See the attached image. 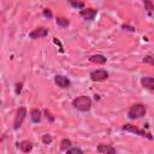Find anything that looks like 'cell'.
Masks as SVG:
<instances>
[{
	"label": "cell",
	"mask_w": 154,
	"mask_h": 154,
	"mask_svg": "<svg viewBox=\"0 0 154 154\" xmlns=\"http://www.w3.org/2000/svg\"><path fill=\"white\" fill-rule=\"evenodd\" d=\"M146 112H147V108H146V106L143 103H135L129 108L128 117L130 119H138V118L144 117Z\"/></svg>",
	"instance_id": "obj_2"
},
{
	"label": "cell",
	"mask_w": 154,
	"mask_h": 154,
	"mask_svg": "<svg viewBox=\"0 0 154 154\" xmlns=\"http://www.w3.org/2000/svg\"><path fill=\"white\" fill-rule=\"evenodd\" d=\"M143 4H144V7H146V10H147V12H148V16H150V14H152V12H153V8H154L153 2H152V1H149V0H144V1H143Z\"/></svg>",
	"instance_id": "obj_17"
},
{
	"label": "cell",
	"mask_w": 154,
	"mask_h": 154,
	"mask_svg": "<svg viewBox=\"0 0 154 154\" xmlns=\"http://www.w3.org/2000/svg\"><path fill=\"white\" fill-rule=\"evenodd\" d=\"M55 23H57V25L60 26V28H67L69 24H70L69 19H66V18H64V17H58V18L55 19Z\"/></svg>",
	"instance_id": "obj_14"
},
{
	"label": "cell",
	"mask_w": 154,
	"mask_h": 154,
	"mask_svg": "<svg viewBox=\"0 0 154 154\" xmlns=\"http://www.w3.org/2000/svg\"><path fill=\"white\" fill-rule=\"evenodd\" d=\"M42 13H43V16H45L46 18H48V19H51V18L53 17V13H52V11H51L49 8H43Z\"/></svg>",
	"instance_id": "obj_21"
},
{
	"label": "cell",
	"mask_w": 154,
	"mask_h": 154,
	"mask_svg": "<svg viewBox=\"0 0 154 154\" xmlns=\"http://www.w3.org/2000/svg\"><path fill=\"white\" fill-rule=\"evenodd\" d=\"M122 29L128 30V31H131V32H135V31H136L135 26H131V25H128V24H123V25H122Z\"/></svg>",
	"instance_id": "obj_23"
},
{
	"label": "cell",
	"mask_w": 154,
	"mask_h": 154,
	"mask_svg": "<svg viewBox=\"0 0 154 154\" xmlns=\"http://www.w3.org/2000/svg\"><path fill=\"white\" fill-rule=\"evenodd\" d=\"M25 117H26V108L25 107H19L17 109V112H16L14 120H13V129L14 130H18L22 126Z\"/></svg>",
	"instance_id": "obj_4"
},
{
	"label": "cell",
	"mask_w": 154,
	"mask_h": 154,
	"mask_svg": "<svg viewBox=\"0 0 154 154\" xmlns=\"http://www.w3.org/2000/svg\"><path fill=\"white\" fill-rule=\"evenodd\" d=\"M17 147L22 153H29V152L32 150V143L30 141H28V140H23V141L18 142Z\"/></svg>",
	"instance_id": "obj_10"
},
{
	"label": "cell",
	"mask_w": 154,
	"mask_h": 154,
	"mask_svg": "<svg viewBox=\"0 0 154 154\" xmlns=\"http://www.w3.org/2000/svg\"><path fill=\"white\" fill-rule=\"evenodd\" d=\"M69 4H70V6H72L73 8H78V10H83L84 8V2H82V1H69Z\"/></svg>",
	"instance_id": "obj_18"
},
{
	"label": "cell",
	"mask_w": 154,
	"mask_h": 154,
	"mask_svg": "<svg viewBox=\"0 0 154 154\" xmlns=\"http://www.w3.org/2000/svg\"><path fill=\"white\" fill-rule=\"evenodd\" d=\"M30 118H31V122H32V123H40V120H41V111H40L38 108L31 109V112H30Z\"/></svg>",
	"instance_id": "obj_13"
},
{
	"label": "cell",
	"mask_w": 154,
	"mask_h": 154,
	"mask_svg": "<svg viewBox=\"0 0 154 154\" xmlns=\"http://www.w3.org/2000/svg\"><path fill=\"white\" fill-rule=\"evenodd\" d=\"M79 14H81V17L84 19V20H93L95 17H96V14H97V10H95V8H91V7H88V8H83V10H81L79 11Z\"/></svg>",
	"instance_id": "obj_8"
},
{
	"label": "cell",
	"mask_w": 154,
	"mask_h": 154,
	"mask_svg": "<svg viewBox=\"0 0 154 154\" xmlns=\"http://www.w3.org/2000/svg\"><path fill=\"white\" fill-rule=\"evenodd\" d=\"M43 112H45V114H46V118L49 119V122H54V117L51 114V112H49L48 109H45Z\"/></svg>",
	"instance_id": "obj_24"
},
{
	"label": "cell",
	"mask_w": 154,
	"mask_h": 154,
	"mask_svg": "<svg viewBox=\"0 0 154 154\" xmlns=\"http://www.w3.org/2000/svg\"><path fill=\"white\" fill-rule=\"evenodd\" d=\"M65 154H83V150L78 147H71L65 150Z\"/></svg>",
	"instance_id": "obj_16"
},
{
	"label": "cell",
	"mask_w": 154,
	"mask_h": 154,
	"mask_svg": "<svg viewBox=\"0 0 154 154\" xmlns=\"http://www.w3.org/2000/svg\"><path fill=\"white\" fill-rule=\"evenodd\" d=\"M88 59H89L90 63H93V64H99V65H102V64H105V63L107 61V58H106L105 55H102V54H93V55H90Z\"/></svg>",
	"instance_id": "obj_12"
},
{
	"label": "cell",
	"mask_w": 154,
	"mask_h": 154,
	"mask_svg": "<svg viewBox=\"0 0 154 154\" xmlns=\"http://www.w3.org/2000/svg\"><path fill=\"white\" fill-rule=\"evenodd\" d=\"M54 83H55L58 87H60L61 89L70 88V85H71L70 79H69L66 76H64V75H55V76H54Z\"/></svg>",
	"instance_id": "obj_7"
},
{
	"label": "cell",
	"mask_w": 154,
	"mask_h": 154,
	"mask_svg": "<svg viewBox=\"0 0 154 154\" xmlns=\"http://www.w3.org/2000/svg\"><path fill=\"white\" fill-rule=\"evenodd\" d=\"M48 35V29L45 28V26H40V28H36L34 29L32 31L29 32V37L32 38V40H37V38H42V37H46Z\"/></svg>",
	"instance_id": "obj_6"
},
{
	"label": "cell",
	"mask_w": 154,
	"mask_h": 154,
	"mask_svg": "<svg viewBox=\"0 0 154 154\" xmlns=\"http://www.w3.org/2000/svg\"><path fill=\"white\" fill-rule=\"evenodd\" d=\"M53 41H54V43H55V45H58V46H59V51H60V52L63 53V52H64V49H63V46H61L60 41H59V40H58L57 37H54V38H53Z\"/></svg>",
	"instance_id": "obj_25"
},
{
	"label": "cell",
	"mask_w": 154,
	"mask_h": 154,
	"mask_svg": "<svg viewBox=\"0 0 154 154\" xmlns=\"http://www.w3.org/2000/svg\"><path fill=\"white\" fill-rule=\"evenodd\" d=\"M97 152L100 153V154H116L117 153V150H116V148L113 147V146H111V144H103V143H100V144H97Z\"/></svg>",
	"instance_id": "obj_9"
},
{
	"label": "cell",
	"mask_w": 154,
	"mask_h": 154,
	"mask_svg": "<svg viewBox=\"0 0 154 154\" xmlns=\"http://www.w3.org/2000/svg\"><path fill=\"white\" fill-rule=\"evenodd\" d=\"M90 79L94 82H100V81H105L108 78V72L103 69H99V70H94L90 72Z\"/></svg>",
	"instance_id": "obj_5"
},
{
	"label": "cell",
	"mask_w": 154,
	"mask_h": 154,
	"mask_svg": "<svg viewBox=\"0 0 154 154\" xmlns=\"http://www.w3.org/2000/svg\"><path fill=\"white\" fill-rule=\"evenodd\" d=\"M122 129L125 130V131L136 134V135H138V136L146 137V138H148V140H150V141L153 140V135H152L150 132H147V131H144V130H142V129H138L137 126H135V125H132V124H125V125H123Z\"/></svg>",
	"instance_id": "obj_3"
},
{
	"label": "cell",
	"mask_w": 154,
	"mask_h": 154,
	"mask_svg": "<svg viewBox=\"0 0 154 154\" xmlns=\"http://www.w3.org/2000/svg\"><path fill=\"white\" fill-rule=\"evenodd\" d=\"M141 84H142V87L147 88V89L150 90V91L154 90V78H153V77H149V76L142 77V78H141Z\"/></svg>",
	"instance_id": "obj_11"
},
{
	"label": "cell",
	"mask_w": 154,
	"mask_h": 154,
	"mask_svg": "<svg viewBox=\"0 0 154 154\" xmlns=\"http://www.w3.org/2000/svg\"><path fill=\"white\" fill-rule=\"evenodd\" d=\"M14 87H16V88H14V93H16V95H19L20 91H22V88H23V83H22V82H17Z\"/></svg>",
	"instance_id": "obj_20"
},
{
	"label": "cell",
	"mask_w": 154,
	"mask_h": 154,
	"mask_svg": "<svg viewBox=\"0 0 154 154\" xmlns=\"http://www.w3.org/2000/svg\"><path fill=\"white\" fill-rule=\"evenodd\" d=\"M71 146H72V142L69 138H63L61 142H60V149H63V150H66V149L71 148Z\"/></svg>",
	"instance_id": "obj_15"
},
{
	"label": "cell",
	"mask_w": 154,
	"mask_h": 154,
	"mask_svg": "<svg viewBox=\"0 0 154 154\" xmlns=\"http://www.w3.org/2000/svg\"><path fill=\"white\" fill-rule=\"evenodd\" d=\"M42 142H43V144H51V143L53 142V137H52V135H49V134H45V135L42 136Z\"/></svg>",
	"instance_id": "obj_19"
},
{
	"label": "cell",
	"mask_w": 154,
	"mask_h": 154,
	"mask_svg": "<svg viewBox=\"0 0 154 154\" xmlns=\"http://www.w3.org/2000/svg\"><path fill=\"white\" fill-rule=\"evenodd\" d=\"M72 106L79 112H88L91 108V99L87 95H81L72 100Z\"/></svg>",
	"instance_id": "obj_1"
},
{
	"label": "cell",
	"mask_w": 154,
	"mask_h": 154,
	"mask_svg": "<svg viewBox=\"0 0 154 154\" xmlns=\"http://www.w3.org/2000/svg\"><path fill=\"white\" fill-rule=\"evenodd\" d=\"M143 63H148V64H150V65H154V58H153L152 55H146V57L143 58Z\"/></svg>",
	"instance_id": "obj_22"
}]
</instances>
